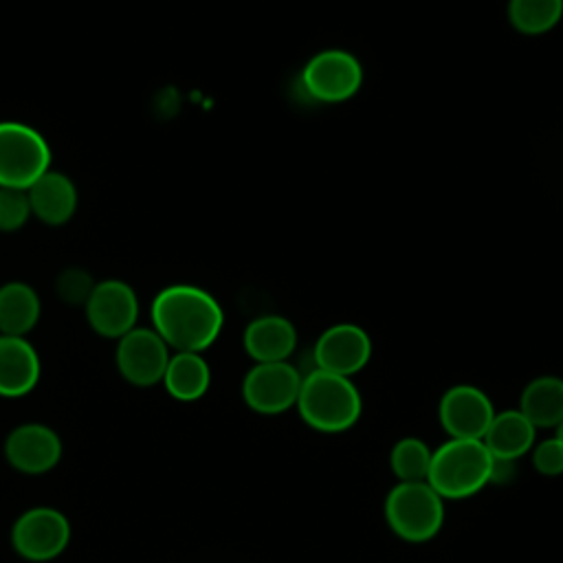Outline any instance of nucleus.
Segmentation results:
<instances>
[{
	"label": "nucleus",
	"instance_id": "1",
	"mask_svg": "<svg viewBox=\"0 0 563 563\" xmlns=\"http://www.w3.org/2000/svg\"><path fill=\"white\" fill-rule=\"evenodd\" d=\"M152 328L176 352H202L220 334L224 314L202 288L174 284L163 288L150 308Z\"/></svg>",
	"mask_w": 563,
	"mask_h": 563
},
{
	"label": "nucleus",
	"instance_id": "2",
	"mask_svg": "<svg viewBox=\"0 0 563 563\" xmlns=\"http://www.w3.org/2000/svg\"><path fill=\"white\" fill-rule=\"evenodd\" d=\"M303 422L317 431L339 433L361 418V394L347 376L312 369L303 374L297 398Z\"/></svg>",
	"mask_w": 563,
	"mask_h": 563
},
{
	"label": "nucleus",
	"instance_id": "3",
	"mask_svg": "<svg viewBox=\"0 0 563 563\" xmlns=\"http://www.w3.org/2000/svg\"><path fill=\"white\" fill-rule=\"evenodd\" d=\"M493 455L482 440H446L431 455L427 484L442 499H464L490 482Z\"/></svg>",
	"mask_w": 563,
	"mask_h": 563
},
{
	"label": "nucleus",
	"instance_id": "4",
	"mask_svg": "<svg viewBox=\"0 0 563 563\" xmlns=\"http://www.w3.org/2000/svg\"><path fill=\"white\" fill-rule=\"evenodd\" d=\"M385 519L400 539L422 543L440 532L444 499L427 482H400L385 499Z\"/></svg>",
	"mask_w": 563,
	"mask_h": 563
},
{
	"label": "nucleus",
	"instance_id": "5",
	"mask_svg": "<svg viewBox=\"0 0 563 563\" xmlns=\"http://www.w3.org/2000/svg\"><path fill=\"white\" fill-rule=\"evenodd\" d=\"M51 169V147L31 125L0 121V187L29 189Z\"/></svg>",
	"mask_w": 563,
	"mask_h": 563
},
{
	"label": "nucleus",
	"instance_id": "6",
	"mask_svg": "<svg viewBox=\"0 0 563 563\" xmlns=\"http://www.w3.org/2000/svg\"><path fill=\"white\" fill-rule=\"evenodd\" d=\"M70 543V521L51 506L24 510L11 528L13 550L33 563H44L59 556Z\"/></svg>",
	"mask_w": 563,
	"mask_h": 563
},
{
	"label": "nucleus",
	"instance_id": "7",
	"mask_svg": "<svg viewBox=\"0 0 563 563\" xmlns=\"http://www.w3.org/2000/svg\"><path fill=\"white\" fill-rule=\"evenodd\" d=\"M301 378L288 361L255 363L242 380V398L257 413H282L297 405Z\"/></svg>",
	"mask_w": 563,
	"mask_h": 563
},
{
	"label": "nucleus",
	"instance_id": "8",
	"mask_svg": "<svg viewBox=\"0 0 563 563\" xmlns=\"http://www.w3.org/2000/svg\"><path fill=\"white\" fill-rule=\"evenodd\" d=\"M169 356V345L154 328H132L117 339V369L134 387H152L161 383Z\"/></svg>",
	"mask_w": 563,
	"mask_h": 563
},
{
	"label": "nucleus",
	"instance_id": "9",
	"mask_svg": "<svg viewBox=\"0 0 563 563\" xmlns=\"http://www.w3.org/2000/svg\"><path fill=\"white\" fill-rule=\"evenodd\" d=\"M361 81L363 68L358 59L339 48L317 53L301 73L306 92L323 103L350 99L361 88Z\"/></svg>",
	"mask_w": 563,
	"mask_h": 563
},
{
	"label": "nucleus",
	"instance_id": "10",
	"mask_svg": "<svg viewBox=\"0 0 563 563\" xmlns=\"http://www.w3.org/2000/svg\"><path fill=\"white\" fill-rule=\"evenodd\" d=\"M88 325L106 339H121L139 319V299L130 284L121 279L97 282L84 303Z\"/></svg>",
	"mask_w": 563,
	"mask_h": 563
},
{
	"label": "nucleus",
	"instance_id": "11",
	"mask_svg": "<svg viewBox=\"0 0 563 563\" xmlns=\"http://www.w3.org/2000/svg\"><path fill=\"white\" fill-rule=\"evenodd\" d=\"M438 416L449 438L482 440L495 416V409L482 389L473 385H455L444 391Z\"/></svg>",
	"mask_w": 563,
	"mask_h": 563
},
{
	"label": "nucleus",
	"instance_id": "12",
	"mask_svg": "<svg viewBox=\"0 0 563 563\" xmlns=\"http://www.w3.org/2000/svg\"><path fill=\"white\" fill-rule=\"evenodd\" d=\"M372 356V341L367 332L354 323H336L328 328L314 343L312 361L317 369L352 376L361 372Z\"/></svg>",
	"mask_w": 563,
	"mask_h": 563
},
{
	"label": "nucleus",
	"instance_id": "13",
	"mask_svg": "<svg viewBox=\"0 0 563 563\" xmlns=\"http://www.w3.org/2000/svg\"><path fill=\"white\" fill-rule=\"evenodd\" d=\"M4 455L15 471L24 475H42L59 462L62 440L51 427L26 422L7 435Z\"/></svg>",
	"mask_w": 563,
	"mask_h": 563
},
{
	"label": "nucleus",
	"instance_id": "14",
	"mask_svg": "<svg viewBox=\"0 0 563 563\" xmlns=\"http://www.w3.org/2000/svg\"><path fill=\"white\" fill-rule=\"evenodd\" d=\"M31 216L48 227L66 224L77 211V187L75 183L55 169H46L29 189H26Z\"/></svg>",
	"mask_w": 563,
	"mask_h": 563
},
{
	"label": "nucleus",
	"instance_id": "15",
	"mask_svg": "<svg viewBox=\"0 0 563 563\" xmlns=\"http://www.w3.org/2000/svg\"><path fill=\"white\" fill-rule=\"evenodd\" d=\"M40 356L24 336L0 334V396L20 398L40 380Z\"/></svg>",
	"mask_w": 563,
	"mask_h": 563
},
{
	"label": "nucleus",
	"instance_id": "16",
	"mask_svg": "<svg viewBox=\"0 0 563 563\" xmlns=\"http://www.w3.org/2000/svg\"><path fill=\"white\" fill-rule=\"evenodd\" d=\"M297 345L295 325L279 314L253 319L244 330V350L255 363L286 361Z\"/></svg>",
	"mask_w": 563,
	"mask_h": 563
},
{
	"label": "nucleus",
	"instance_id": "17",
	"mask_svg": "<svg viewBox=\"0 0 563 563\" xmlns=\"http://www.w3.org/2000/svg\"><path fill=\"white\" fill-rule=\"evenodd\" d=\"M534 427L519 409L495 413L482 442L497 460H517L534 446Z\"/></svg>",
	"mask_w": 563,
	"mask_h": 563
},
{
	"label": "nucleus",
	"instance_id": "18",
	"mask_svg": "<svg viewBox=\"0 0 563 563\" xmlns=\"http://www.w3.org/2000/svg\"><path fill=\"white\" fill-rule=\"evenodd\" d=\"M40 312V295L29 284L7 282L0 286V334L24 336L37 325Z\"/></svg>",
	"mask_w": 563,
	"mask_h": 563
},
{
	"label": "nucleus",
	"instance_id": "19",
	"mask_svg": "<svg viewBox=\"0 0 563 563\" xmlns=\"http://www.w3.org/2000/svg\"><path fill=\"white\" fill-rule=\"evenodd\" d=\"M161 383L172 398L191 402L209 389L211 369L200 352H176L169 356Z\"/></svg>",
	"mask_w": 563,
	"mask_h": 563
},
{
	"label": "nucleus",
	"instance_id": "20",
	"mask_svg": "<svg viewBox=\"0 0 563 563\" xmlns=\"http://www.w3.org/2000/svg\"><path fill=\"white\" fill-rule=\"evenodd\" d=\"M519 411L534 429H556L563 422V378L539 376L526 385Z\"/></svg>",
	"mask_w": 563,
	"mask_h": 563
},
{
	"label": "nucleus",
	"instance_id": "21",
	"mask_svg": "<svg viewBox=\"0 0 563 563\" xmlns=\"http://www.w3.org/2000/svg\"><path fill=\"white\" fill-rule=\"evenodd\" d=\"M563 15V0H510L508 18L510 24L526 33L539 35L556 26Z\"/></svg>",
	"mask_w": 563,
	"mask_h": 563
},
{
	"label": "nucleus",
	"instance_id": "22",
	"mask_svg": "<svg viewBox=\"0 0 563 563\" xmlns=\"http://www.w3.org/2000/svg\"><path fill=\"white\" fill-rule=\"evenodd\" d=\"M433 451L420 438H402L389 453V466L400 482H427Z\"/></svg>",
	"mask_w": 563,
	"mask_h": 563
},
{
	"label": "nucleus",
	"instance_id": "23",
	"mask_svg": "<svg viewBox=\"0 0 563 563\" xmlns=\"http://www.w3.org/2000/svg\"><path fill=\"white\" fill-rule=\"evenodd\" d=\"M31 218V207L26 198V189L0 187V231L11 233L26 224Z\"/></svg>",
	"mask_w": 563,
	"mask_h": 563
},
{
	"label": "nucleus",
	"instance_id": "24",
	"mask_svg": "<svg viewBox=\"0 0 563 563\" xmlns=\"http://www.w3.org/2000/svg\"><path fill=\"white\" fill-rule=\"evenodd\" d=\"M97 282H92V277L88 275V271L84 268H66L57 275L55 279V292L64 303H73V306H84L92 292Z\"/></svg>",
	"mask_w": 563,
	"mask_h": 563
},
{
	"label": "nucleus",
	"instance_id": "25",
	"mask_svg": "<svg viewBox=\"0 0 563 563\" xmlns=\"http://www.w3.org/2000/svg\"><path fill=\"white\" fill-rule=\"evenodd\" d=\"M532 466L545 477L563 475V444L556 435L539 442L532 449Z\"/></svg>",
	"mask_w": 563,
	"mask_h": 563
},
{
	"label": "nucleus",
	"instance_id": "26",
	"mask_svg": "<svg viewBox=\"0 0 563 563\" xmlns=\"http://www.w3.org/2000/svg\"><path fill=\"white\" fill-rule=\"evenodd\" d=\"M556 438H559V442L563 444V422L556 427Z\"/></svg>",
	"mask_w": 563,
	"mask_h": 563
}]
</instances>
